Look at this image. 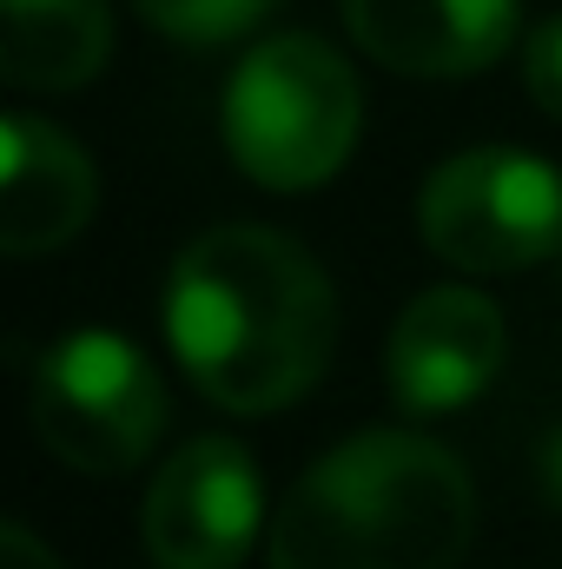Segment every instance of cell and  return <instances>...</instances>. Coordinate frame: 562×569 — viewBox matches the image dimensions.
I'll return each instance as SVG.
<instances>
[{"mask_svg": "<svg viewBox=\"0 0 562 569\" xmlns=\"http://www.w3.org/2000/svg\"><path fill=\"white\" fill-rule=\"evenodd\" d=\"M113 53L107 0H7L0 73L20 93H73Z\"/></svg>", "mask_w": 562, "mask_h": 569, "instance_id": "30bf717a", "label": "cell"}, {"mask_svg": "<svg viewBox=\"0 0 562 569\" xmlns=\"http://www.w3.org/2000/svg\"><path fill=\"white\" fill-rule=\"evenodd\" d=\"M33 437L80 477L133 470L165 430V385L133 338L73 331L33 365Z\"/></svg>", "mask_w": 562, "mask_h": 569, "instance_id": "277c9868", "label": "cell"}, {"mask_svg": "<svg viewBox=\"0 0 562 569\" xmlns=\"http://www.w3.org/2000/svg\"><path fill=\"white\" fill-rule=\"evenodd\" d=\"M543 490L562 510V430H550V443H543Z\"/></svg>", "mask_w": 562, "mask_h": 569, "instance_id": "5bb4252c", "label": "cell"}, {"mask_svg": "<svg viewBox=\"0 0 562 569\" xmlns=\"http://www.w3.org/2000/svg\"><path fill=\"white\" fill-rule=\"evenodd\" d=\"M364 127L358 73L318 33H272L225 87V146L245 179L272 192L324 186Z\"/></svg>", "mask_w": 562, "mask_h": 569, "instance_id": "3957f363", "label": "cell"}, {"mask_svg": "<svg viewBox=\"0 0 562 569\" xmlns=\"http://www.w3.org/2000/svg\"><path fill=\"white\" fill-rule=\"evenodd\" d=\"M100 206V172L60 127L33 113H7L0 127V246L7 259L60 252L87 232Z\"/></svg>", "mask_w": 562, "mask_h": 569, "instance_id": "9c48e42d", "label": "cell"}, {"mask_svg": "<svg viewBox=\"0 0 562 569\" xmlns=\"http://www.w3.org/2000/svg\"><path fill=\"white\" fill-rule=\"evenodd\" d=\"M165 345L219 411L265 418L324 378L338 291L298 239L272 226H212L172 259Z\"/></svg>", "mask_w": 562, "mask_h": 569, "instance_id": "6da1fadb", "label": "cell"}, {"mask_svg": "<svg viewBox=\"0 0 562 569\" xmlns=\"http://www.w3.org/2000/svg\"><path fill=\"white\" fill-rule=\"evenodd\" d=\"M470 537V470L423 430H364L284 490L272 569H456Z\"/></svg>", "mask_w": 562, "mask_h": 569, "instance_id": "7a4b0ae2", "label": "cell"}, {"mask_svg": "<svg viewBox=\"0 0 562 569\" xmlns=\"http://www.w3.org/2000/svg\"><path fill=\"white\" fill-rule=\"evenodd\" d=\"M259 517L265 490L252 450L232 437H192L152 470L140 537L159 569H239L259 543Z\"/></svg>", "mask_w": 562, "mask_h": 569, "instance_id": "8992f818", "label": "cell"}, {"mask_svg": "<svg viewBox=\"0 0 562 569\" xmlns=\"http://www.w3.org/2000/svg\"><path fill=\"white\" fill-rule=\"evenodd\" d=\"M351 40L411 80H463L516 47L523 0H344Z\"/></svg>", "mask_w": 562, "mask_h": 569, "instance_id": "ba28073f", "label": "cell"}, {"mask_svg": "<svg viewBox=\"0 0 562 569\" xmlns=\"http://www.w3.org/2000/svg\"><path fill=\"white\" fill-rule=\"evenodd\" d=\"M423 246L456 272H523L562 252V172L516 146H470L418 192Z\"/></svg>", "mask_w": 562, "mask_h": 569, "instance_id": "5b68a950", "label": "cell"}, {"mask_svg": "<svg viewBox=\"0 0 562 569\" xmlns=\"http://www.w3.org/2000/svg\"><path fill=\"white\" fill-rule=\"evenodd\" d=\"M133 7H140L159 33H172V40H185V47L239 40V33H252V27L272 13V0H133Z\"/></svg>", "mask_w": 562, "mask_h": 569, "instance_id": "8fae6325", "label": "cell"}, {"mask_svg": "<svg viewBox=\"0 0 562 569\" xmlns=\"http://www.w3.org/2000/svg\"><path fill=\"white\" fill-rule=\"evenodd\" d=\"M0 569H67V563H60L27 523H7V530H0Z\"/></svg>", "mask_w": 562, "mask_h": 569, "instance_id": "4fadbf2b", "label": "cell"}, {"mask_svg": "<svg viewBox=\"0 0 562 569\" xmlns=\"http://www.w3.org/2000/svg\"><path fill=\"white\" fill-rule=\"evenodd\" d=\"M510 331L503 311L470 291V284H430L404 305L398 331H391V398L411 418H443L463 411L476 391H490V378L503 371Z\"/></svg>", "mask_w": 562, "mask_h": 569, "instance_id": "52a82bcc", "label": "cell"}, {"mask_svg": "<svg viewBox=\"0 0 562 569\" xmlns=\"http://www.w3.org/2000/svg\"><path fill=\"white\" fill-rule=\"evenodd\" d=\"M523 80H530V100H536L550 120H562V13L530 33V47H523Z\"/></svg>", "mask_w": 562, "mask_h": 569, "instance_id": "7c38bea8", "label": "cell"}]
</instances>
